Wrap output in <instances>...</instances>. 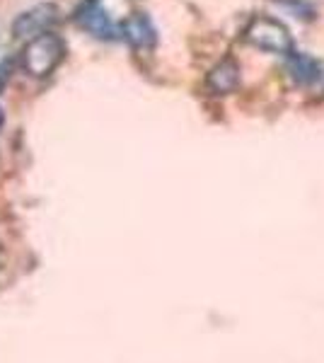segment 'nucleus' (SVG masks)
Returning a JSON list of instances; mask_svg holds the SVG:
<instances>
[{
    "label": "nucleus",
    "mask_w": 324,
    "mask_h": 363,
    "mask_svg": "<svg viewBox=\"0 0 324 363\" xmlns=\"http://www.w3.org/2000/svg\"><path fill=\"white\" fill-rule=\"evenodd\" d=\"M3 124H5V114H3V109H0V128H3Z\"/></svg>",
    "instance_id": "1a4fd4ad"
},
{
    "label": "nucleus",
    "mask_w": 324,
    "mask_h": 363,
    "mask_svg": "<svg viewBox=\"0 0 324 363\" xmlns=\"http://www.w3.org/2000/svg\"><path fill=\"white\" fill-rule=\"evenodd\" d=\"M63 56H66L63 39L54 32H44L27 42L25 51H22V66L32 78H46L58 68Z\"/></svg>",
    "instance_id": "f257e3e1"
},
{
    "label": "nucleus",
    "mask_w": 324,
    "mask_h": 363,
    "mask_svg": "<svg viewBox=\"0 0 324 363\" xmlns=\"http://www.w3.org/2000/svg\"><path fill=\"white\" fill-rule=\"evenodd\" d=\"M56 22V8L54 5H37V8L27 10L15 20L13 34L15 37H39Z\"/></svg>",
    "instance_id": "39448f33"
},
{
    "label": "nucleus",
    "mask_w": 324,
    "mask_h": 363,
    "mask_svg": "<svg viewBox=\"0 0 324 363\" xmlns=\"http://www.w3.org/2000/svg\"><path fill=\"white\" fill-rule=\"evenodd\" d=\"M245 39L252 46H257V49L269 51V54H279V56L293 54L291 32H288L284 22L274 20V17H264V15L255 17L250 22V27H247Z\"/></svg>",
    "instance_id": "f03ea898"
},
{
    "label": "nucleus",
    "mask_w": 324,
    "mask_h": 363,
    "mask_svg": "<svg viewBox=\"0 0 324 363\" xmlns=\"http://www.w3.org/2000/svg\"><path fill=\"white\" fill-rule=\"evenodd\" d=\"M13 68H15L13 58H5V61H0V92L5 90V85H8L10 75H13Z\"/></svg>",
    "instance_id": "6e6552de"
},
{
    "label": "nucleus",
    "mask_w": 324,
    "mask_h": 363,
    "mask_svg": "<svg viewBox=\"0 0 324 363\" xmlns=\"http://www.w3.org/2000/svg\"><path fill=\"white\" fill-rule=\"evenodd\" d=\"M286 66H288V73H291V78L296 80L298 85H315L322 80V63L317 61V58H312L310 54H298V51H293V54L286 56Z\"/></svg>",
    "instance_id": "423d86ee"
},
{
    "label": "nucleus",
    "mask_w": 324,
    "mask_h": 363,
    "mask_svg": "<svg viewBox=\"0 0 324 363\" xmlns=\"http://www.w3.org/2000/svg\"><path fill=\"white\" fill-rule=\"evenodd\" d=\"M206 85H208V90L213 95H228V92H233L240 85V66L233 58H223L216 68H211Z\"/></svg>",
    "instance_id": "0eeeda50"
},
{
    "label": "nucleus",
    "mask_w": 324,
    "mask_h": 363,
    "mask_svg": "<svg viewBox=\"0 0 324 363\" xmlns=\"http://www.w3.org/2000/svg\"><path fill=\"white\" fill-rule=\"evenodd\" d=\"M73 20L78 22V27L95 34L97 39H119L121 22H114V17L104 8V0H85V3H80L78 10L73 13Z\"/></svg>",
    "instance_id": "7ed1b4c3"
},
{
    "label": "nucleus",
    "mask_w": 324,
    "mask_h": 363,
    "mask_svg": "<svg viewBox=\"0 0 324 363\" xmlns=\"http://www.w3.org/2000/svg\"><path fill=\"white\" fill-rule=\"evenodd\" d=\"M119 39L131 44L133 49H150V46L157 42V32H155V27H152L148 15L133 13L121 22Z\"/></svg>",
    "instance_id": "20e7f679"
}]
</instances>
